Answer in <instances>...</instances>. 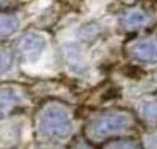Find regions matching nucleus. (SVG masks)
Masks as SVG:
<instances>
[{
	"mask_svg": "<svg viewBox=\"0 0 157 149\" xmlns=\"http://www.w3.org/2000/svg\"><path fill=\"white\" fill-rule=\"evenodd\" d=\"M13 65V56L9 50H0V75L7 73Z\"/></svg>",
	"mask_w": 157,
	"mask_h": 149,
	"instance_id": "obj_8",
	"label": "nucleus"
},
{
	"mask_svg": "<svg viewBox=\"0 0 157 149\" xmlns=\"http://www.w3.org/2000/svg\"><path fill=\"white\" fill-rule=\"evenodd\" d=\"M148 18L147 15L143 13L141 11H131L129 13H127L126 15L123 18V22H124V25L127 27V28H139V27H142L144 25H147Z\"/></svg>",
	"mask_w": 157,
	"mask_h": 149,
	"instance_id": "obj_7",
	"label": "nucleus"
},
{
	"mask_svg": "<svg viewBox=\"0 0 157 149\" xmlns=\"http://www.w3.org/2000/svg\"><path fill=\"white\" fill-rule=\"evenodd\" d=\"M128 125V116L120 113H110L95 119L90 125V132L96 137H105L125 131Z\"/></svg>",
	"mask_w": 157,
	"mask_h": 149,
	"instance_id": "obj_2",
	"label": "nucleus"
},
{
	"mask_svg": "<svg viewBox=\"0 0 157 149\" xmlns=\"http://www.w3.org/2000/svg\"><path fill=\"white\" fill-rule=\"evenodd\" d=\"M22 102V95L13 87H0V120L10 115Z\"/></svg>",
	"mask_w": 157,
	"mask_h": 149,
	"instance_id": "obj_4",
	"label": "nucleus"
},
{
	"mask_svg": "<svg viewBox=\"0 0 157 149\" xmlns=\"http://www.w3.org/2000/svg\"><path fill=\"white\" fill-rule=\"evenodd\" d=\"M39 130L45 137L65 140L72 132L71 119L58 106H48L40 114Z\"/></svg>",
	"mask_w": 157,
	"mask_h": 149,
	"instance_id": "obj_1",
	"label": "nucleus"
},
{
	"mask_svg": "<svg viewBox=\"0 0 157 149\" xmlns=\"http://www.w3.org/2000/svg\"><path fill=\"white\" fill-rule=\"evenodd\" d=\"M132 54L138 60L143 62H157V39L144 40L132 47Z\"/></svg>",
	"mask_w": 157,
	"mask_h": 149,
	"instance_id": "obj_5",
	"label": "nucleus"
},
{
	"mask_svg": "<svg viewBox=\"0 0 157 149\" xmlns=\"http://www.w3.org/2000/svg\"><path fill=\"white\" fill-rule=\"evenodd\" d=\"M45 48V39L38 33L24 35L17 42V50L22 58L26 61H37Z\"/></svg>",
	"mask_w": 157,
	"mask_h": 149,
	"instance_id": "obj_3",
	"label": "nucleus"
},
{
	"mask_svg": "<svg viewBox=\"0 0 157 149\" xmlns=\"http://www.w3.org/2000/svg\"><path fill=\"white\" fill-rule=\"evenodd\" d=\"M20 27V20L12 14H0V38L8 37L16 32Z\"/></svg>",
	"mask_w": 157,
	"mask_h": 149,
	"instance_id": "obj_6",
	"label": "nucleus"
}]
</instances>
